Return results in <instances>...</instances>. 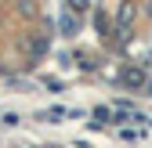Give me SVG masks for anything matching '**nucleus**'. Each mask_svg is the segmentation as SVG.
I'll list each match as a JSON object with an SVG mask.
<instances>
[{"label": "nucleus", "instance_id": "1", "mask_svg": "<svg viewBox=\"0 0 152 148\" xmlns=\"http://www.w3.org/2000/svg\"><path fill=\"white\" fill-rule=\"evenodd\" d=\"M123 83H134V87L145 83V72H141V69H127V72H123Z\"/></svg>", "mask_w": 152, "mask_h": 148}, {"label": "nucleus", "instance_id": "2", "mask_svg": "<svg viewBox=\"0 0 152 148\" xmlns=\"http://www.w3.org/2000/svg\"><path fill=\"white\" fill-rule=\"evenodd\" d=\"M62 29H65V36H72V33H76V22H72V18H69V15L62 18Z\"/></svg>", "mask_w": 152, "mask_h": 148}, {"label": "nucleus", "instance_id": "3", "mask_svg": "<svg viewBox=\"0 0 152 148\" xmlns=\"http://www.w3.org/2000/svg\"><path fill=\"white\" fill-rule=\"evenodd\" d=\"M69 7H72V11H83V7H87V0H69Z\"/></svg>", "mask_w": 152, "mask_h": 148}]
</instances>
